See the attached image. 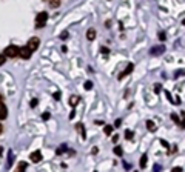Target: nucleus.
<instances>
[{
    "label": "nucleus",
    "mask_w": 185,
    "mask_h": 172,
    "mask_svg": "<svg viewBox=\"0 0 185 172\" xmlns=\"http://www.w3.org/2000/svg\"><path fill=\"white\" fill-rule=\"evenodd\" d=\"M0 98H2V95H0Z\"/></svg>",
    "instance_id": "34"
},
{
    "label": "nucleus",
    "mask_w": 185,
    "mask_h": 172,
    "mask_svg": "<svg viewBox=\"0 0 185 172\" xmlns=\"http://www.w3.org/2000/svg\"><path fill=\"white\" fill-rule=\"evenodd\" d=\"M100 49H102V52H104V54H107V52H108V49H107V48H104V46H102Z\"/></svg>",
    "instance_id": "30"
},
{
    "label": "nucleus",
    "mask_w": 185,
    "mask_h": 172,
    "mask_svg": "<svg viewBox=\"0 0 185 172\" xmlns=\"http://www.w3.org/2000/svg\"><path fill=\"white\" fill-rule=\"evenodd\" d=\"M91 88H92V83H91L89 80H88V82H85V89H86V91H89Z\"/></svg>",
    "instance_id": "18"
},
{
    "label": "nucleus",
    "mask_w": 185,
    "mask_h": 172,
    "mask_svg": "<svg viewBox=\"0 0 185 172\" xmlns=\"http://www.w3.org/2000/svg\"><path fill=\"white\" fill-rule=\"evenodd\" d=\"M171 120H173L174 123L179 124V117H177V114H171Z\"/></svg>",
    "instance_id": "19"
},
{
    "label": "nucleus",
    "mask_w": 185,
    "mask_h": 172,
    "mask_svg": "<svg viewBox=\"0 0 185 172\" xmlns=\"http://www.w3.org/2000/svg\"><path fill=\"white\" fill-rule=\"evenodd\" d=\"M17 55H19V48H17V46H14V45L6 46V49H5V57L14 59V57H17Z\"/></svg>",
    "instance_id": "2"
},
{
    "label": "nucleus",
    "mask_w": 185,
    "mask_h": 172,
    "mask_svg": "<svg viewBox=\"0 0 185 172\" xmlns=\"http://www.w3.org/2000/svg\"><path fill=\"white\" fill-rule=\"evenodd\" d=\"M5 60H6V57H5V54H0V66H2V65L5 63Z\"/></svg>",
    "instance_id": "22"
},
{
    "label": "nucleus",
    "mask_w": 185,
    "mask_h": 172,
    "mask_svg": "<svg viewBox=\"0 0 185 172\" xmlns=\"http://www.w3.org/2000/svg\"><path fill=\"white\" fill-rule=\"evenodd\" d=\"M163 49H165V48H163L162 45H160V46H156V48L151 49V54H153V55H160V54L163 52Z\"/></svg>",
    "instance_id": "9"
},
{
    "label": "nucleus",
    "mask_w": 185,
    "mask_h": 172,
    "mask_svg": "<svg viewBox=\"0 0 185 172\" xmlns=\"http://www.w3.org/2000/svg\"><path fill=\"white\" fill-rule=\"evenodd\" d=\"M49 5H51L53 8H56V6H59V5H60V2H59V0H53V2H49Z\"/></svg>",
    "instance_id": "20"
},
{
    "label": "nucleus",
    "mask_w": 185,
    "mask_h": 172,
    "mask_svg": "<svg viewBox=\"0 0 185 172\" xmlns=\"http://www.w3.org/2000/svg\"><path fill=\"white\" fill-rule=\"evenodd\" d=\"M46 20H48V14L46 13H39L37 17H36V28H43L46 25Z\"/></svg>",
    "instance_id": "1"
},
{
    "label": "nucleus",
    "mask_w": 185,
    "mask_h": 172,
    "mask_svg": "<svg viewBox=\"0 0 185 172\" xmlns=\"http://www.w3.org/2000/svg\"><path fill=\"white\" fill-rule=\"evenodd\" d=\"M147 129H148L150 132H154V131L157 129V126H156V124H154L151 120H148V121H147Z\"/></svg>",
    "instance_id": "10"
},
{
    "label": "nucleus",
    "mask_w": 185,
    "mask_h": 172,
    "mask_svg": "<svg viewBox=\"0 0 185 172\" xmlns=\"http://www.w3.org/2000/svg\"><path fill=\"white\" fill-rule=\"evenodd\" d=\"M159 39H160V40H165V39H167V37H165V32H163V31H160V32H159Z\"/></svg>",
    "instance_id": "24"
},
{
    "label": "nucleus",
    "mask_w": 185,
    "mask_h": 172,
    "mask_svg": "<svg viewBox=\"0 0 185 172\" xmlns=\"http://www.w3.org/2000/svg\"><path fill=\"white\" fill-rule=\"evenodd\" d=\"M114 154L120 157V155L124 154V151H122V147H119V146H116V147H114Z\"/></svg>",
    "instance_id": "15"
},
{
    "label": "nucleus",
    "mask_w": 185,
    "mask_h": 172,
    "mask_svg": "<svg viewBox=\"0 0 185 172\" xmlns=\"http://www.w3.org/2000/svg\"><path fill=\"white\" fill-rule=\"evenodd\" d=\"M42 118H43V120H48V118H49V114H48V112H45V114L42 115Z\"/></svg>",
    "instance_id": "25"
},
{
    "label": "nucleus",
    "mask_w": 185,
    "mask_h": 172,
    "mask_svg": "<svg viewBox=\"0 0 185 172\" xmlns=\"http://www.w3.org/2000/svg\"><path fill=\"white\" fill-rule=\"evenodd\" d=\"M39 43H40L39 37H31V40L28 42V45H26V46H28V48H30V49H31V51L34 52V51H36V49L39 48Z\"/></svg>",
    "instance_id": "4"
},
{
    "label": "nucleus",
    "mask_w": 185,
    "mask_h": 172,
    "mask_svg": "<svg viewBox=\"0 0 185 172\" xmlns=\"http://www.w3.org/2000/svg\"><path fill=\"white\" fill-rule=\"evenodd\" d=\"M59 97H60V92H57V94H54V98H56V100H59Z\"/></svg>",
    "instance_id": "31"
},
{
    "label": "nucleus",
    "mask_w": 185,
    "mask_h": 172,
    "mask_svg": "<svg viewBox=\"0 0 185 172\" xmlns=\"http://www.w3.org/2000/svg\"><path fill=\"white\" fill-rule=\"evenodd\" d=\"M60 39H62V40H66V39H68V32H66V31H63V32L60 34Z\"/></svg>",
    "instance_id": "23"
},
{
    "label": "nucleus",
    "mask_w": 185,
    "mask_h": 172,
    "mask_svg": "<svg viewBox=\"0 0 185 172\" xmlns=\"http://www.w3.org/2000/svg\"><path fill=\"white\" fill-rule=\"evenodd\" d=\"M154 91L159 92V91H160V85H154Z\"/></svg>",
    "instance_id": "27"
},
{
    "label": "nucleus",
    "mask_w": 185,
    "mask_h": 172,
    "mask_svg": "<svg viewBox=\"0 0 185 172\" xmlns=\"http://www.w3.org/2000/svg\"><path fill=\"white\" fill-rule=\"evenodd\" d=\"M25 169H26V163H25V161H20L19 166H17V169H16V172H25Z\"/></svg>",
    "instance_id": "11"
},
{
    "label": "nucleus",
    "mask_w": 185,
    "mask_h": 172,
    "mask_svg": "<svg viewBox=\"0 0 185 172\" xmlns=\"http://www.w3.org/2000/svg\"><path fill=\"white\" fill-rule=\"evenodd\" d=\"M171 172H182V167H173Z\"/></svg>",
    "instance_id": "26"
},
{
    "label": "nucleus",
    "mask_w": 185,
    "mask_h": 172,
    "mask_svg": "<svg viewBox=\"0 0 185 172\" xmlns=\"http://www.w3.org/2000/svg\"><path fill=\"white\" fill-rule=\"evenodd\" d=\"M3 132V126H2V123H0V134Z\"/></svg>",
    "instance_id": "32"
},
{
    "label": "nucleus",
    "mask_w": 185,
    "mask_h": 172,
    "mask_svg": "<svg viewBox=\"0 0 185 172\" xmlns=\"http://www.w3.org/2000/svg\"><path fill=\"white\" fill-rule=\"evenodd\" d=\"M147 160H148V157H147V154H144V155L140 157V161H139L140 167H145V166H147Z\"/></svg>",
    "instance_id": "12"
},
{
    "label": "nucleus",
    "mask_w": 185,
    "mask_h": 172,
    "mask_svg": "<svg viewBox=\"0 0 185 172\" xmlns=\"http://www.w3.org/2000/svg\"><path fill=\"white\" fill-rule=\"evenodd\" d=\"M111 132H113V126H105V134L111 135Z\"/></svg>",
    "instance_id": "16"
},
{
    "label": "nucleus",
    "mask_w": 185,
    "mask_h": 172,
    "mask_svg": "<svg viewBox=\"0 0 185 172\" xmlns=\"http://www.w3.org/2000/svg\"><path fill=\"white\" fill-rule=\"evenodd\" d=\"M31 54H33V51H31L28 46H22V48H19V55H20L22 59H30Z\"/></svg>",
    "instance_id": "3"
},
{
    "label": "nucleus",
    "mask_w": 185,
    "mask_h": 172,
    "mask_svg": "<svg viewBox=\"0 0 185 172\" xmlns=\"http://www.w3.org/2000/svg\"><path fill=\"white\" fill-rule=\"evenodd\" d=\"M86 39H88V40H94V39H96V29L89 28V29L86 31Z\"/></svg>",
    "instance_id": "8"
},
{
    "label": "nucleus",
    "mask_w": 185,
    "mask_h": 172,
    "mask_svg": "<svg viewBox=\"0 0 185 172\" xmlns=\"http://www.w3.org/2000/svg\"><path fill=\"white\" fill-rule=\"evenodd\" d=\"M159 169H160V166H159V164H156V166H154V169H153V170H154V172H159Z\"/></svg>",
    "instance_id": "28"
},
{
    "label": "nucleus",
    "mask_w": 185,
    "mask_h": 172,
    "mask_svg": "<svg viewBox=\"0 0 185 172\" xmlns=\"http://www.w3.org/2000/svg\"><path fill=\"white\" fill-rule=\"evenodd\" d=\"M77 103H79V97H77V95H73V97L69 98V105H71V106H76Z\"/></svg>",
    "instance_id": "13"
},
{
    "label": "nucleus",
    "mask_w": 185,
    "mask_h": 172,
    "mask_svg": "<svg viewBox=\"0 0 185 172\" xmlns=\"http://www.w3.org/2000/svg\"><path fill=\"white\" fill-rule=\"evenodd\" d=\"M180 115H182V121H180V128H185V112L182 111V112H180Z\"/></svg>",
    "instance_id": "17"
},
{
    "label": "nucleus",
    "mask_w": 185,
    "mask_h": 172,
    "mask_svg": "<svg viewBox=\"0 0 185 172\" xmlns=\"http://www.w3.org/2000/svg\"><path fill=\"white\" fill-rule=\"evenodd\" d=\"M133 68H134V66H133V63H130V65H128V66L125 68V71H124V72H122V74L119 75V78H124L125 75H128V74H131V71H133Z\"/></svg>",
    "instance_id": "7"
},
{
    "label": "nucleus",
    "mask_w": 185,
    "mask_h": 172,
    "mask_svg": "<svg viewBox=\"0 0 185 172\" xmlns=\"http://www.w3.org/2000/svg\"><path fill=\"white\" fill-rule=\"evenodd\" d=\"M125 138H127V140H131V138H133V131L127 129V131H125Z\"/></svg>",
    "instance_id": "14"
},
{
    "label": "nucleus",
    "mask_w": 185,
    "mask_h": 172,
    "mask_svg": "<svg viewBox=\"0 0 185 172\" xmlns=\"http://www.w3.org/2000/svg\"><path fill=\"white\" fill-rule=\"evenodd\" d=\"M8 117V109H6V105L0 101V120H5Z\"/></svg>",
    "instance_id": "6"
},
{
    "label": "nucleus",
    "mask_w": 185,
    "mask_h": 172,
    "mask_svg": "<svg viewBox=\"0 0 185 172\" xmlns=\"http://www.w3.org/2000/svg\"><path fill=\"white\" fill-rule=\"evenodd\" d=\"M174 75H176V77H182V75H185V71H182V69H180V71H176Z\"/></svg>",
    "instance_id": "21"
},
{
    "label": "nucleus",
    "mask_w": 185,
    "mask_h": 172,
    "mask_svg": "<svg viewBox=\"0 0 185 172\" xmlns=\"http://www.w3.org/2000/svg\"><path fill=\"white\" fill-rule=\"evenodd\" d=\"M182 25H185V19H183V20H182Z\"/></svg>",
    "instance_id": "33"
},
{
    "label": "nucleus",
    "mask_w": 185,
    "mask_h": 172,
    "mask_svg": "<svg viewBox=\"0 0 185 172\" xmlns=\"http://www.w3.org/2000/svg\"><path fill=\"white\" fill-rule=\"evenodd\" d=\"M30 160H31L33 163H39V161L42 160V152H40V151H34V152H31Z\"/></svg>",
    "instance_id": "5"
},
{
    "label": "nucleus",
    "mask_w": 185,
    "mask_h": 172,
    "mask_svg": "<svg viewBox=\"0 0 185 172\" xmlns=\"http://www.w3.org/2000/svg\"><path fill=\"white\" fill-rule=\"evenodd\" d=\"M114 126H116V128L120 126V120H116V121H114Z\"/></svg>",
    "instance_id": "29"
}]
</instances>
